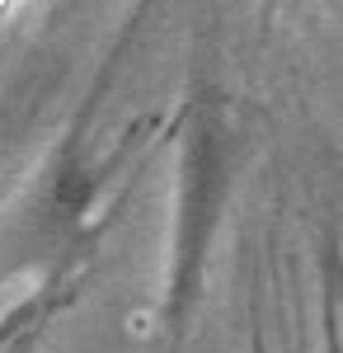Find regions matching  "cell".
<instances>
[{
    "instance_id": "cell-1",
    "label": "cell",
    "mask_w": 343,
    "mask_h": 353,
    "mask_svg": "<svg viewBox=\"0 0 343 353\" xmlns=\"http://www.w3.org/2000/svg\"><path fill=\"white\" fill-rule=\"evenodd\" d=\"M179 264H174V301L198 278V259L211 241V226L226 198V128L221 118L198 113L184 137V161H179Z\"/></svg>"
}]
</instances>
